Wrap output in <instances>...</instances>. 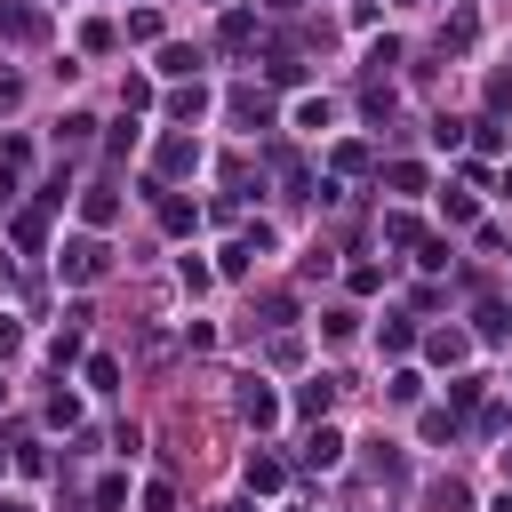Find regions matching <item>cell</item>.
Listing matches in <instances>:
<instances>
[{
  "mask_svg": "<svg viewBox=\"0 0 512 512\" xmlns=\"http://www.w3.org/2000/svg\"><path fill=\"white\" fill-rule=\"evenodd\" d=\"M104 240H64V256H56V272L72 280V288H88V280H104Z\"/></svg>",
  "mask_w": 512,
  "mask_h": 512,
  "instance_id": "6da1fadb",
  "label": "cell"
},
{
  "mask_svg": "<svg viewBox=\"0 0 512 512\" xmlns=\"http://www.w3.org/2000/svg\"><path fill=\"white\" fill-rule=\"evenodd\" d=\"M240 416L264 432V424H280V392L264 384V376H240Z\"/></svg>",
  "mask_w": 512,
  "mask_h": 512,
  "instance_id": "7a4b0ae2",
  "label": "cell"
},
{
  "mask_svg": "<svg viewBox=\"0 0 512 512\" xmlns=\"http://www.w3.org/2000/svg\"><path fill=\"white\" fill-rule=\"evenodd\" d=\"M48 32V8H32V0H0V40H40Z\"/></svg>",
  "mask_w": 512,
  "mask_h": 512,
  "instance_id": "3957f363",
  "label": "cell"
},
{
  "mask_svg": "<svg viewBox=\"0 0 512 512\" xmlns=\"http://www.w3.org/2000/svg\"><path fill=\"white\" fill-rule=\"evenodd\" d=\"M224 112H232L248 136H256V128H272V96H264V88H232V104H224Z\"/></svg>",
  "mask_w": 512,
  "mask_h": 512,
  "instance_id": "277c9868",
  "label": "cell"
},
{
  "mask_svg": "<svg viewBox=\"0 0 512 512\" xmlns=\"http://www.w3.org/2000/svg\"><path fill=\"white\" fill-rule=\"evenodd\" d=\"M152 208H160V232H176V240H184V232L200 224V208H192L184 192H160V184H152Z\"/></svg>",
  "mask_w": 512,
  "mask_h": 512,
  "instance_id": "5b68a950",
  "label": "cell"
},
{
  "mask_svg": "<svg viewBox=\"0 0 512 512\" xmlns=\"http://www.w3.org/2000/svg\"><path fill=\"white\" fill-rule=\"evenodd\" d=\"M240 480H248V488H256V496H272V488H280V480H288V464H280V456H272V448H248V464H240Z\"/></svg>",
  "mask_w": 512,
  "mask_h": 512,
  "instance_id": "8992f818",
  "label": "cell"
},
{
  "mask_svg": "<svg viewBox=\"0 0 512 512\" xmlns=\"http://www.w3.org/2000/svg\"><path fill=\"white\" fill-rule=\"evenodd\" d=\"M328 408H336V376H312V384H296V416H312V424H320Z\"/></svg>",
  "mask_w": 512,
  "mask_h": 512,
  "instance_id": "52a82bcc",
  "label": "cell"
},
{
  "mask_svg": "<svg viewBox=\"0 0 512 512\" xmlns=\"http://www.w3.org/2000/svg\"><path fill=\"white\" fill-rule=\"evenodd\" d=\"M192 168H200V144L192 136H168L160 144V176H192Z\"/></svg>",
  "mask_w": 512,
  "mask_h": 512,
  "instance_id": "ba28073f",
  "label": "cell"
},
{
  "mask_svg": "<svg viewBox=\"0 0 512 512\" xmlns=\"http://www.w3.org/2000/svg\"><path fill=\"white\" fill-rule=\"evenodd\" d=\"M304 464H320V472H328V464H344V432H336V424H320V432L304 440Z\"/></svg>",
  "mask_w": 512,
  "mask_h": 512,
  "instance_id": "9c48e42d",
  "label": "cell"
},
{
  "mask_svg": "<svg viewBox=\"0 0 512 512\" xmlns=\"http://www.w3.org/2000/svg\"><path fill=\"white\" fill-rule=\"evenodd\" d=\"M80 216H88V224L104 232V224L120 216V200H112V184H96V192H80Z\"/></svg>",
  "mask_w": 512,
  "mask_h": 512,
  "instance_id": "30bf717a",
  "label": "cell"
},
{
  "mask_svg": "<svg viewBox=\"0 0 512 512\" xmlns=\"http://www.w3.org/2000/svg\"><path fill=\"white\" fill-rule=\"evenodd\" d=\"M88 392H120V360L112 352H88Z\"/></svg>",
  "mask_w": 512,
  "mask_h": 512,
  "instance_id": "8fae6325",
  "label": "cell"
},
{
  "mask_svg": "<svg viewBox=\"0 0 512 512\" xmlns=\"http://www.w3.org/2000/svg\"><path fill=\"white\" fill-rule=\"evenodd\" d=\"M152 72H168V80H184V72H200V48H160V64Z\"/></svg>",
  "mask_w": 512,
  "mask_h": 512,
  "instance_id": "7c38bea8",
  "label": "cell"
},
{
  "mask_svg": "<svg viewBox=\"0 0 512 512\" xmlns=\"http://www.w3.org/2000/svg\"><path fill=\"white\" fill-rule=\"evenodd\" d=\"M328 120H336V104H328V96H304V104H296V128H312V136H320Z\"/></svg>",
  "mask_w": 512,
  "mask_h": 512,
  "instance_id": "4fadbf2b",
  "label": "cell"
},
{
  "mask_svg": "<svg viewBox=\"0 0 512 512\" xmlns=\"http://www.w3.org/2000/svg\"><path fill=\"white\" fill-rule=\"evenodd\" d=\"M40 240H48V208H24L16 216V248H40Z\"/></svg>",
  "mask_w": 512,
  "mask_h": 512,
  "instance_id": "5bb4252c",
  "label": "cell"
},
{
  "mask_svg": "<svg viewBox=\"0 0 512 512\" xmlns=\"http://www.w3.org/2000/svg\"><path fill=\"white\" fill-rule=\"evenodd\" d=\"M480 336H488V344H512V312H504V304H480Z\"/></svg>",
  "mask_w": 512,
  "mask_h": 512,
  "instance_id": "9a60e30c",
  "label": "cell"
},
{
  "mask_svg": "<svg viewBox=\"0 0 512 512\" xmlns=\"http://www.w3.org/2000/svg\"><path fill=\"white\" fill-rule=\"evenodd\" d=\"M424 352H432L440 368H456V360H464V336H456V328H432V344H424Z\"/></svg>",
  "mask_w": 512,
  "mask_h": 512,
  "instance_id": "2e32d148",
  "label": "cell"
},
{
  "mask_svg": "<svg viewBox=\"0 0 512 512\" xmlns=\"http://www.w3.org/2000/svg\"><path fill=\"white\" fill-rule=\"evenodd\" d=\"M200 104H208V88H200V80H192V88H176V96H168V112H176V120H200Z\"/></svg>",
  "mask_w": 512,
  "mask_h": 512,
  "instance_id": "e0dca14e",
  "label": "cell"
},
{
  "mask_svg": "<svg viewBox=\"0 0 512 512\" xmlns=\"http://www.w3.org/2000/svg\"><path fill=\"white\" fill-rule=\"evenodd\" d=\"M384 184H392V192H424V168H416V160H392Z\"/></svg>",
  "mask_w": 512,
  "mask_h": 512,
  "instance_id": "ac0fdd59",
  "label": "cell"
},
{
  "mask_svg": "<svg viewBox=\"0 0 512 512\" xmlns=\"http://www.w3.org/2000/svg\"><path fill=\"white\" fill-rule=\"evenodd\" d=\"M384 240H392V248H416L424 232H416V216H400V208H392V216H384Z\"/></svg>",
  "mask_w": 512,
  "mask_h": 512,
  "instance_id": "d6986e66",
  "label": "cell"
},
{
  "mask_svg": "<svg viewBox=\"0 0 512 512\" xmlns=\"http://www.w3.org/2000/svg\"><path fill=\"white\" fill-rule=\"evenodd\" d=\"M320 328H328V344H352L360 336V312H320Z\"/></svg>",
  "mask_w": 512,
  "mask_h": 512,
  "instance_id": "ffe728a7",
  "label": "cell"
},
{
  "mask_svg": "<svg viewBox=\"0 0 512 512\" xmlns=\"http://www.w3.org/2000/svg\"><path fill=\"white\" fill-rule=\"evenodd\" d=\"M248 40H256V16L232 8V16H224V48H248Z\"/></svg>",
  "mask_w": 512,
  "mask_h": 512,
  "instance_id": "44dd1931",
  "label": "cell"
},
{
  "mask_svg": "<svg viewBox=\"0 0 512 512\" xmlns=\"http://www.w3.org/2000/svg\"><path fill=\"white\" fill-rule=\"evenodd\" d=\"M376 344H384V352H408V344H416V320H384V336H376Z\"/></svg>",
  "mask_w": 512,
  "mask_h": 512,
  "instance_id": "7402d4cb",
  "label": "cell"
},
{
  "mask_svg": "<svg viewBox=\"0 0 512 512\" xmlns=\"http://www.w3.org/2000/svg\"><path fill=\"white\" fill-rule=\"evenodd\" d=\"M112 40H120V32H112V24H104V16H96V24H80V48H96V56H104V48H112Z\"/></svg>",
  "mask_w": 512,
  "mask_h": 512,
  "instance_id": "603a6c76",
  "label": "cell"
},
{
  "mask_svg": "<svg viewBox=\"0 0 512 512\" xmlns=\"http://www.w3.org/2000/svg\"><path fill=\"white\" fill-rule=\"evenodd\" d=\"M328 160H336V168H344V176H360V168H368V144H336V152H328Z\"/></svg>",
  "mask_w": 512,
  "mask_h": 512,
  "instance_id": "cb8c5ba5",
  "label": "cell"
},
{
  "mask_svg": "<svg viewBox=\"0 0 512 512\" xmlns=\"http://www.w3.org/2000/svg\"><path fill=\"white\" fill-rule=\"evenodd\" d=\"M440 216L448 224H472V192H440Z\"/></svg>",
  "mask_w": 512,
  "mask_h": 512,
  "instance_id": "d4e9b609",
  "label": "cell"
},
{
  "mask_svg": "<svg viewBox=\"0 0 512 512\" xmlns=\"http://www.w3.org/2000/svg\"><path fill=\"white\" fill-rule=\"evenodd\" d=\"M176 280H184V288H192V296H200V288H208V280H216V272H208V264H200V256H184V264H176Z\"/></svg>",
  "mask_w": 512,
  "mask_h": 512,
  "instance_id": "484cf974",
  "label": "cell"
},
{
  "mask_svg": "<svg viewBox=\"0 0 512 512\" xmlns=\"http://www.w3.org/2000/svg\"><path fill=\"white\" fill-rule=\"evenodd\" d=\"M96 504H104V512H112V504H128V480H120V472H104V480H96Z\"/></svg>",
  "mask_w": 512,
  "mask_h": 512,
  "instance_id": "4316f807",
  "label": "cell"
},
{
  "mask_svg": "<svg viewBox=\"0 0 512 512\" xmlns=\"http://www.w3.org/2000/svg\"><path fill=\"white\" fill-rule=\"evenodd\" d=\"M144 512H176V488H168V480H152V488H144Z\"/></svg>",
  "mask_w": 512,
  "mask_h": 512,
  "instance_id": "83f0119b",
  "label": "cell"
},
{
  "mask_svg": "<svg viewBox=\"0 0 512 512\" xmlns=\"http://www.w3.org/2000/svg\"><path fill=\"white\" fill-rule=\"evenodd\" d=\"M504 104H512V72H496V80H488V112H504Z\"/></svg>",
  "mask_w": 512,
  "mask_h": 512,
  "instance_id": "f1b7e54d",
  "label": "cell"
},
{
  "mask_svg": "<svg viewBox=\"0 0 512 512\" xmlns=\"http://www.w3.org/2000/svg\"><path fill=\"white\" fill-rule=\"evenodd\" d=\"M16 104H24V80H16V72H0V112H16Z\"/></svg>",
  "mask_w": 512,
  "mask_h": 512,
  "instance_id": "f546056e",
  "label": "cell"
},
{
  "mask_svg": "<svg viewBox=\"0 0 512 512\" xmlns=\"http://www.w3.org/2000/svg\"><path fill=\"white\" fill-rule=\"evenodd\" d=\"M16 344H24V328H16V312H0V360H8Z\"/></svg>",
  "mask_w": 512,
  "mask_h": 512,
  "instance_id": "4dcf8cb0",
  "label": "cell"
},
{
  "mask_svg": "<svg viewBox=\"0 0 512 512\" xmlns=\"http://www.w3.org/2000/svg\"><path fill=\"white\" fill-rule=\"evenodd\" d=\"M0 512H32V504H24V496H8V504H0Z\"/></svg>",
  "mask_w": 512,
  "mask_h": 512,
  "instance_id": "1f68e13d",
  "label": "cell"
},
{
  "mask_svg": "<svg viewBox=\"0 0 512 512\" xmlns=\"http://www.w3.org/2000/svg\"><path fill=\"white\" fill-rule=\"evenodd\" d=\"M488 512H512V488H504V496H496V504H488Z\"/></svg>",
  "mask_w": 512,
  "mask_h": 512,
  "instance_id": "d6a6232c",
  "label": "cell"
},
{
  "mask_svg": "<svg viewBox=\"0 0 512 512\" xmlns=\"http://www.w3.org/2000/svg\"><path fill=\"white\" fill-rule=\"evenodd\" d=\"M272 8H296V0H272Z\"/></svg>",
  "mask_w": 512,
  "mask_h": 512,
  "instance_id": "836d02e7",
  "label": "cell"
},
{
  "mask_svg": "<svg viewBox=\"0 0 512 512\" xmlns=\"http://www.w3.org/2000/svg\"><path fill=\"white\" fill-rule=\"evenodd\" d=\"M0 392H8V384H0Z\"/></svg>",
  "mask_w": 512,
  "mask_h": 512,
  "instance_id": "e575fe53",
  "label": "cell"
}]
</instances>
